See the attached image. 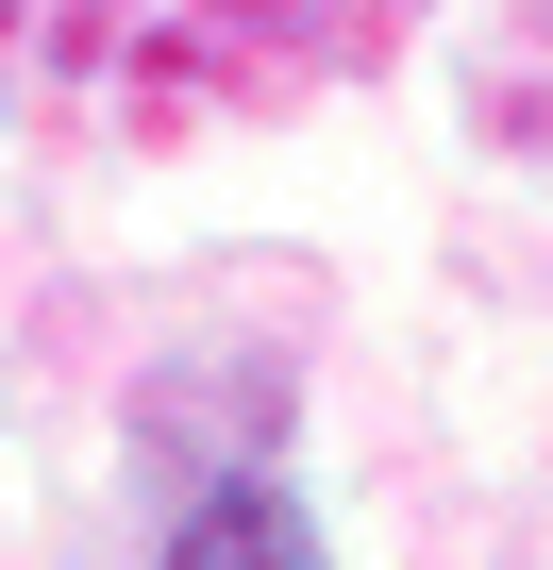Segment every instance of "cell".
<instances>
[{
	"label": "cell",
	"mask_w": 553,
	"mask_h": 570,
	"mask_svg": "<svg viewBox=\"0 0 553 570\" xmlns=\"http://www.w3.org/2000/svg\"><path fill=\"white\" fill-rule=\"evenodd\" d=\"M168 570H336V553H319L303 487H268V470H235V487H201V503L168 520Z\"/></svg>",
	"instance_id": "1"
}]
</instances>
